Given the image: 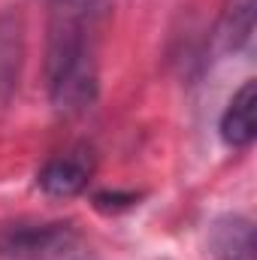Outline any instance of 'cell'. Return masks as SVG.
Wrapping results in <instances>:
<instances>
[{
    "instance_id": "obj_2",
    "label": "cell",
    "mask_w": 257,
    "mask_h": 260,
    "mask_svg": "<svg viewBox=\"0 0 257 260\" xmlns=\"http://www.w3.org/2000/svg\"><path fill=\"white\" fill-rule=\"evenodd\" d=\"M73 239L70 224H6L0 227V260H49Z\"/></svg>"
},
{
    "instance_id": "obj_6",
    "label": "cell",
    "mask_w": 257,
    "mask_h": 260,
    "mask_svg": "<svg viewBox=\"0 0 257 260\" xmlns=\"http://www.w3.org/2000/svg\"><path fill=\"white\" fill-rule=\"evenodd\" d=\"M209 248L215 260H257L254 224L245 215H221L209 230Z\"/></svg>"
},
{
    "instance_id": "obj_5",
    "label": "cell",
    "mask_w": 257,
    "mask_h": 260,
    "mask_svg": "<svg viewBox=\"0 0 257 260\" xmlns=\"http://www.w3.org/2000/svg\"><path fill=\"white\" fill-rule=\"evenodd\" d=\"M21 55H24L21 15L6 9V12H0V106H6L18 88Z\"/></svg>"
},
{
    "instance_id": "obj_4",
    "label": "cell",
    "mask_w": 257,
    "mask_h": 260,
    "mask_svg": "<svg viewBox=\"0 0 257 260\" xmlns=\"http://www.w3.org/2000/svg\"><path fill=\"white\" fill-rule=\"evenodd\" d=\"M257 136V82L248 79L221 115V139L230 148H248Z\"/></svg>"
},
{
    "instance_id": "obj_1",
    "label": "cell",
    "mask_w": 257,
    "mask_h": 260,
    "mask_svg": "<svg viewBox=\"0 0 257 260\" xmlns=\"http://www.w3.org/2000/svg\"><path fill=\"white\" fill-rule=\"evenodd\" d=\"M103 0H52L46 82L52 106L64 115L85 112L97 100V30Z\"/></svg>"
},
{
    "instance_id": "obj_3",
    "label": "cell",
    "mask_w": 257,
    "mask_h": 260,
    "mask_svg": "<svg viewBox=\"0 0 257 260\" xmlns=\"http://www.w3.org/2000/svg\"><path fill=\"white\" fill-rule=\"evenodd\" d=\"M94 167H97V157H94V148L88 145H73L61 151L58 157H52L43 170H40V188L49 197H58V200H67V197L82 194L94 176Z\"/></svg>"
},
{
    "instance_id": "obj_7",
    "label": "cell",
    "mask_w": 257,
    "mask_h": 260,
    "mask_svg": "<svg viewBox=\"0 0 257 260\" xmlns=\"http://www.w3.org/2000/svg\"><path fill=\"white\" fill-rule=\"evenodd\" d=\"M94 203H97V209L118 212V209L133 206V203H136V197H133V194H97V197H94Z\"/></svg>"
}]
</instances>
